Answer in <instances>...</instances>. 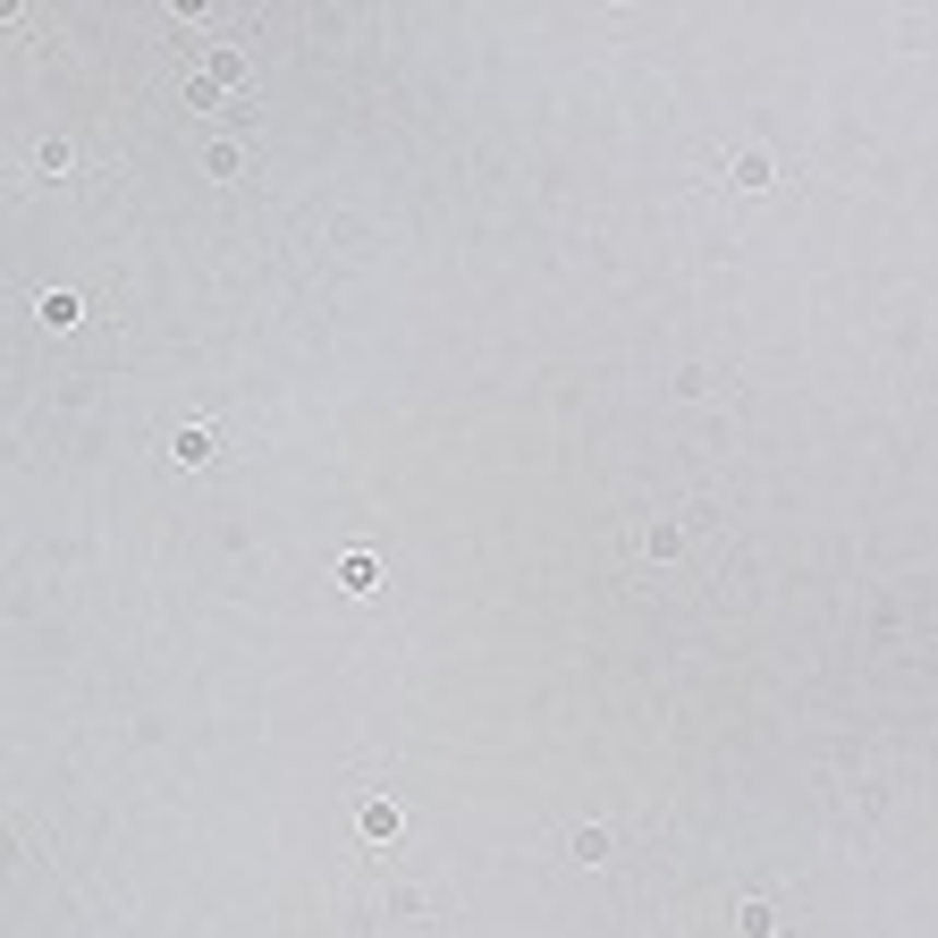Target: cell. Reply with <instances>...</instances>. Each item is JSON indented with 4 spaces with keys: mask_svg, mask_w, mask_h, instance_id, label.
I'll return each mask as SVG.
<instances>
[{
    "mask_svg": "<svg viewBox=\"0 0 938 938\" xmlns=\"http://www.w3.org/2000/svg\"><path fill=\"white\" fill-rule=\"evenodd\" d=\"M685 542H693V524H685V517H651V524H634V533H626V550H634V558H660V567H668V558H685Z\"/></svg>",
    "mask_w": 938,
    "mask_h": 938,
    "instance_id": "cell-1",
    "label": "cell"
},
{
    "mask_svg": "<svg viewBox=\"0 0 938 938\" xmlns=\"http://www.w3.org/2000/svg\"><path fill=\"white\" fill-rule=\"evenodd\" d=\"M203 76H212L228 102H246V85H254V60H246V51H228V43H212V51H203Z\"/></svg>",
    "mask_w": 938,
    "mask_h": 938,
    "instance_id": "cell-2",
    "label": "cell"
},
{
    "mask_svg": "<svg viewBox=\"0 0 938 938\" xmlns=\"http://www.w3.org/2000/svg\"><path fill=\"white\" fill-rule=\"evenodd\" d=\"M381 913H389V922H431V913H440V888H415V879H389Z\"/></svg>",
    "mask_w": 938,
    "mask_h": 938,
    "instance_id": "cell-3",
    "label": "cell"
},
{
    "mask_svg": "<svg viewBox=\"0 0 938 938\" xmlns=\"http://www.w3.org/2000/svg\"><path fill=\"white\" fill-rule=\"evenodd\" d=\"M397 829H406V811L389 804V795H364V804H356V838L364 845H389Z\"/></svg>",
    "mask_w": 938,
    "mask_h": 938,
    "instance_id": "cell-4",
    "label": "cell"
},
{
    "mask_svg": "<svg viewBox=\"0 0 938 938\" xmlns=\"http://www.w3.org/2000/svg\"><path fill=\"white\" fill-rule=\"evenodd\" d=\"M212 456H221V440H212L203 423H187V431H169V465H187V474H203Z\"/></svg>",
    "mask_w": 938,
    "mask_h": 938,
    "instance_id": "cell-5",
    "label": "cell"
},
{
    "mask_svg": "<svg viewBox=\"0 0 938 938\" xmlns=\"http://www.w3.org/2000/svg\"><path fill=\"white\" fill-rule=\"evenodd\" d=\"M178 102H187V110H212V119H228V110H237V102L203 76V68H187V76H178Z\"/></svg>",
    "mask_w": 938,
    "mask_h": 938,
    "instance_id": "cell-6",
    "label": "cell"
},
{
    "mask_svg": "<svg viewBox=\"0 0 938 938\" xmlns=\"http://www.w3.org/2000/svg\"><path fill=\"white\" fill-rule=\"evenodd\" d=\"M727 178H736V187H745V194L777 187V153H761V144H745V153H736V169H727Z\"/></svg>",
    "mask_w": 938,
    "mask_h": 938,
    "instance_id": "cell-7",
    "label": "cell"
},
{
    "mask_svg": "<svg viewBox=\"0 0 938 938\" xmlns=\"http://www.w3.org/2000/svg\"><path fill=\"white\" fill-rule=\"evenodd\" d=\"M34 313H43V330H76V322H85V305H76L68 288H43V305H34Z\"/></svg>",
    "mask_w": 938,
    "mask_h": 938,
    "instance_id": "cell-8",
    "label": "cell"
},
{
    "mask_svg": "<svg viewBox=\"0 0 938 938\" xmlns=\"http://www.w3.org/2000/svg\"><path fill=\"white\" fill-rule=\"evenodd\" d=\"M339 592H381V558H339Z\"/></svg>",
    "mask_w": 938,
    "mask_h": 938,
    "instance_id": "cell-9",
    "label": "cell"
},
{
    "mask_svg": "<svg viewBox=\"0 0 938 938\" xmlns=\"http://www.w3.org/2000/svg\"><path fill=\"white\" fill-rule=\"evenodd\" d=\"M567 854H575V863H609V829H601V820H583L575 838H567Z\"/></svg>",
    "mask_w": 938,
    "mask_h": 938,
    "instance_id": "cell-10",
    "label": "cell"
},
{
    "mask_svg": "<svg viewBox=\"0 0 938 938\" xmlns=\"http://www.w3.org/2000/svg\"><path fill=\"white\" fill-rule=\"evenodd\" d=\"M736 930H745V938H777V913L761 905V897H745V905H736Z\"/></svg>",
    "mask_w": 938,
    "mask_h": 938,
    "instance_id": "cell-11",
    "label": "cell"
},
{
    "mask_svg": "<svg viewBox=\"0 0 938 938\" xmlns=\"http://www.w3.org/2000/svg\"><path fill=\"white\" fill-rule=\"evenodd\" d=\"M68 162H76V153H68V135H43V144H34V169H43V178H60Z\"/></svg>",
    "mask_w": 938,
    "mask_h": 938,
    "instance_id": "cell-12",
    "label": "cell"
},
{
    "mask_svg": "<svg viewBox=\"0 0 938 938\" xmlns=\"http://www.w3.org/2000/svg\"><path fill=\"white\" fill-rule=\"evenodd\" d=\"M203 169H212V178H246V153H237V144H203Z\"/></svg>",
    "mask_w": 938,
    "mask_h": 938,
    "instance_id": "cell-13",
    "label": "cell"
}]
</instances>
